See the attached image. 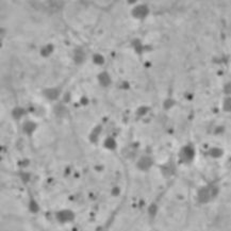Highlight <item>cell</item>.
Wrapping results in <instances>:
<instances>
[{
  "label": "cell",
  "instance_id": "6da1fadb",
  "mask_svg": "<svg viewBox=\"0 0 231 231\" xmlns=\"http://www.w3.org/2000/svg\"><path fill=\"white\" fill-rule=\"evenodd\" d=\"M148 13V9L146 8V5H139L134 10L132 11V14L134 17H144Z\"/></svg>",
  "mask_w": 231,
  "mask_h": 231
},
{
  "label": "cell",
  "instance_id": "7a4b0ae2",
  "mask_svg": "<svg viewBox=\"0 0 231 231\" xmlns=\"http://www.w3.org/2000/svg\"><path fill=\"white\" fill-rule=\"evenodd\" d=\"M98 80H99V82L102 84V85H104V87L109 85L110 82H111V80H110V77L108 76L107 73H102V74L99 75Z\"/></svg>",
  "mask_w": 231,
  "mask_h": 231
},
{
  "label": "cell",
  "instance_id": "3957f363",
  "mask_svg": "<svg viewBox=\"0 0 231 231\" xmlns=\"http://www.w3.org/2000/svg\"><path fill=\"white\" fill-rule=\"evenodd\" d=\"M45 95L49 99H56L59 96V89H49L45 91Z\"/></svg>",
  "mask_w": 231,
  "mask_h": 231
},
{
  "label": "cell",
  "instance_id": "277c9868",
  "mask_svg": "<svg viewBox=\"0 0 231 231\" xmlns=\"http://www.w3.org/2000/svg\"><path fill=\"white\" fill-rule=\"evenodd\" d=\"M35 124L34 122H26L25 125H23V131L27 132V133H31V132L34 131V129H35Z\"/></svg>",
  "mask_w": 231,
  "mask_h": 231
},
{
  "label": "cell",
  "instance_id": "5b68a950",
  "mask_svg": "<svg viewBox=\"0 0 231 231\" xmlns=\"http://www.w3.org/2000/svg\"><path fill=\"white\" fill-rule=\"evenodd\" d=\"M84 60V54L81 50H77L76 54H75V61L76 63H82Z\"/></svg>",
  "mask_w": 231,
  "mask_h": 231
},
{
  "label": "cell",
  "instance_id": "8992f818",
  "mask_svg": "<svg viewBox=\"0 0 231 231\" xmlns=\"http://www.w3.org/2000/svg\"><path fill=\"white\" fill-rule=\"evenodd\" d=\"M56 114L58 115V116H63L64 114H65V112H66V110H65V108L63 107V106H58V107H56Z\"/></svg>",
  "mask_w": 231,
  "mask_h": 231
},
{
  "label": "cell",
  "instance_id": "52a82bcc",
  "mask_svg": "<svg viewBox=\"0 0 231 231\" xmlns=\"http://www.w3.org/2000/svg\"><path fill=\"white\" fill-rule=\"evenodd\" d=\"M52 51V46H47V47H45L44 49H42V56H49L50 54V52Z\"/></svg>",
  "mask_w": 231,
  "mask_h": 231
},
{
  "label": "cell",
  "instance_id": "ba28073f",
  "mask_svg": "<svg viewBox=\"0 0 231 231\" xmlns=\"http://www.w3.org/2000/svg\"><path fill=\"white\" fill-rule=\"evenodd\" d=\"M23 114V110L21 109V108H16V109H14V111H13V115H14L15 118H19Z\"/></svg>",
  "mask_w": 231,
  "mask_h": 231
},
{
  "label": "cell",
  "instance_id": "9c48e42d",
  "mask_svg": "<svg viewBox=\"0 0 231 231\" xmlns=\"http://www.w3.org/2000/svg\"><path fill=\"white\" fill-rule=\"evenodd\" d=\"M106 146L109 148H114L115 147V142L113 139H108L107 141H106Z\"/></svg>",
  "mask_w": 231,
  "mask_h": 231
},
{
  "label": "cell",
  "instance_id": "30bf717a",
  "mask_svg": "<svg viewBox=\"0 0 231 231\" xmlns=\"http://www.w3.org/2000/svg\"><path fill=\"white\" fill-rule=\"evenodd\" d=\"M94 61H95V63H97V64H102L104 62V60H103V58H102V56L96 54V56H94Z\"/></svg>",
  "mask_w": 231,
  "mask_h": 231
},
{
  "label": "cell",
  "instance_id": "8fae6325",
  "mask_svg": "<svg viewBox=\"0 0 231 231\" xmlns=\"http://www.w3.org/2000/svg\"><path fill=\"white\" fill-rule=\"evenodd\" d=\"M99 131H100V127H97L96 129H95L94 131H93V133L91 134V140H92V141H96V136L98 135L97 133H98Z\"/></svg>",
  "mask_w": 231,
  "mask_h": 231
}]
</instances>
